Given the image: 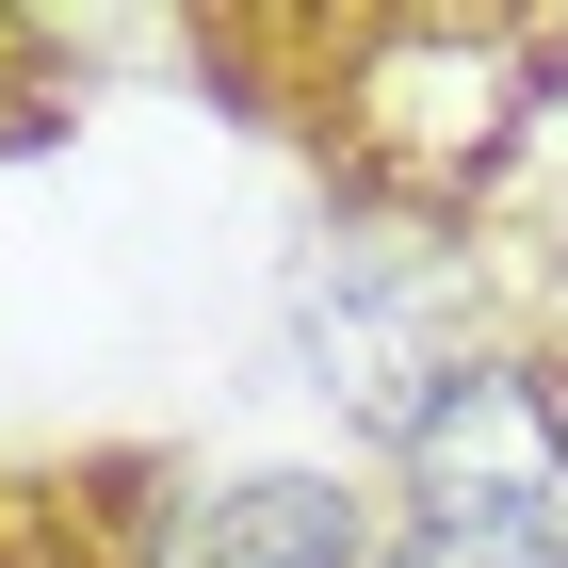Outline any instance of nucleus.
<instances>
[{
	"label": "nucleus",
	"mask_w": 568,
	"mask_h": 568,
	"mask_svg": "<svg viewBox=\"0 0 568 568\" xmlns=\"http://www.w3.org/2000/svg\"><path fill=\"white\" fill-rule=\"evenodd\" d=\"M390 568H568V423L520 374H455L423 406V520Z\"/></svg>",
	"instance_id": "obj_1"
},
{
	"label": "nucleus",
	"mask_w": 568,
	"mask_h": 568,
	"mask_svg": "<svg viewBox=\"0 0 568 568\" xmlns=\"http://www.w3.org/2000/svg\"><path fill=\"white\" fill-rule=\"evenodd\" d=\"M342 552H357L342 487H244L195 520V568H342Z\"/></svg>",
	"instance_id": "obj_2"
}]
</instances>
